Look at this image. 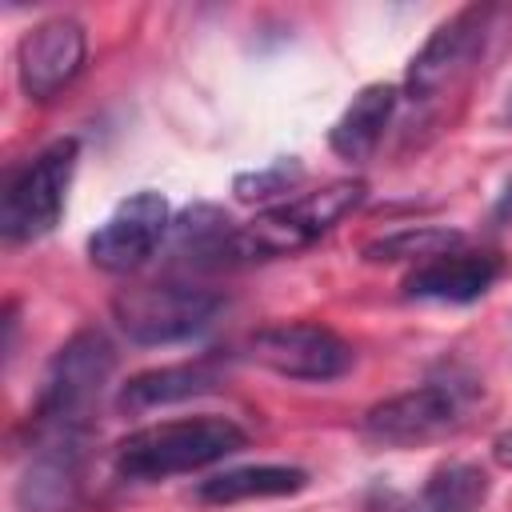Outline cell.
I'll list each match as a JSON object with an SVG mask.
<instances>
[{"label":"cell","instance_id":"cell-1","mask_svg":"<svg viewBox=\"0 0 512 512\" xmlns=\"http://www.w3.org/2000/svg\"><path fill=\"white\" fill-rule=\"evenodd\" d=\"M248 444L244 428L228 416H184L128 432L116 444V472L128 480H168L200 472Z\"/></svg>","mask_w":512,"mask_h":512},{"label":"cell","instance_id":"cell-2","mask_svg":"<svg viewBox=\"0 0 512 512\" xmlns=\"http://www.w3.org/2000/svg\"><path fill=\"white\" fill-rule=\"evenodd\" d=\"M112 368H116L112 340L100 328L76 332L44 372V388L36 404L40 440H80L100 392L112 380Z\"/></svg>","mask_w":512,"mask_h":512},{"label":"cell","instance_id":"cell-3","mask_svg":"<svg viewBox=\"0 0 512 512\" xmlns=\"http://www.w3.org/2000/svg\"><path fill=\"white\" fill-rule=\"evenodd\" d=\"M360 200H364V180H332L316 192L284 200L236 228L232 260H272L300 252L312 240H320L332 224H340Z\"/></svg>","mask_w":512,"mask_h":512},{"label":"cell","instance_id":"cell-4","mask_svg":"<svg viewBox=\"0 0 512 512\" xmlns=\"http://www.w3.org/2000/svg\"><path fill=\"white\" fill-rule=\"evenodd\" d=\"M76 160H80V144L72 136H64V140H52L48 148H40L8 180L4 204H0V236L8 244H24V240H36L56 228Z\"/></svg>","mask_w":512,"mask_h":512},{"label":"cell","instance_id":"cell-5","mask_svg":"<svg viewBox=\"0 0 512 512\" xmlns=\"http://www.w3.org/2000/svg\"><path fill=\"white\" fill-rule=\"evenodd\" d=\"M220 308V296L192 284H140L112 296V320L136 344H176L196 336Z\"/></svg>","mask_w":512,"mask_h":512},{"label":"cell","instance_id":"cell-6","mask_svg":"<svg viewBox=\"0 0 512 512\" xmlns=\"http://www.w3.org/2000/svg\"><path fill=\"white\" fill-rule=\"evenodd\" d=\"M248 356L276 376L312 380V384L336 380L352 368L348 340H340L332 328L312 324V320H284V324H268V328L252 332Z\"/></svg>","mask_w":512,"mask_h":512},{"label":"cell","instance_id":"cell-7","mask_svg":"<svg viewBox=\"0 0 512 512\" xmlns=\"http://www.w3.org/2000/svg\"><path fill=\"white\" fill-rule=\"evenodd\" d=\"M172 228L168 200L152 188L132 192L116 204V212L88 236V260L104 272H132L140 268Z\"/></svg>","mask_w":512,"mask_h":512},{"label":"cell","instance_id":"cell-8","mask_svg":"<svg viewBox=\"0 0 512 512\" xmlns=\"http://www.w3.org/2000/svg\"><path fill=\"white\" fill-rule=\"evenodd\" d=\"M460 392L452 384H420L408 392H396L364 412V436L388 448H412L424 440L444 436L460 420Z\"/></svg>","mask_w":512,"mask_h":512},{"label":"cell","instance_id":"cell-9","mask_svg":"<svg viewBox=\"0 0 512 512\" xmlns=\"http://www.w3.org/2000/svg\"><path fill=\"white\" fill-rule=\"evenodd\" d=\"M84 52H88V36L84 24L72 16H48L36 28L24 32L20 48H16V76L20 88L32 100H48L60 88H68L80 68H84Z\"/></svg>","mask_w":512,"mask_h":512},{"label":"cell","instance_id":"cell-10","mask_svg":"<svg viewBox=\"0 0 512 512\" xmlns=\"http://www.w3.org/2000/svg\"><path fill=\"white\" fill-rule=\"evenodd\" d=\"M484 24H488V8H460L456 16L436 24V32L420 44V52L408 64L404 96L408 100H432L448 84H456L484 44Z\"/></svg>","mask_w":512,"mask_h":512},{"label":"cell","instance_id":"cell-11","mask_svg":"<svg viewBox=\"0 0 512 512\" xmlns=\"http://www.w3.org/2000/svg\"><path fill=\"white\" fill-rule=\"evenodd\" d=\"M500 276V260L492 252H444L436 260L416 264L404 276L408 300H444V304H468L480 300L492 280Z\"/></svg>","mask_w":512,"mask_h":512},{"label":"cell","instance_id":"cell-12","mask_svg":"<svg viewBox=\"0 0 512 512\" xmlns=\"http://www.w3.org/2000/svg\"><path fill=\"white\" fill-rule=\"evenodd\" d=\"M80 492V440H40L16 500L28 512H68Z\"/></svg>","mask_w":512,"mask_h":512},{"label":"cell","instance_id":"cell-13","mask_svg":"<svg viewBox=\"0 0 512 512\" xmlns=\"http://www.w3.org/2000/svg\"><path fill=\"white\" fill-rule=\"evenodd\" d=\"M220 384V368L212 360H184V364H164V368H148L136 372L120 384V412H152V408H168L192 396H204Z\"/></svg>","mask_w":512,"mask_h":512},{"label":"cell","instance_id":"cell-14","mask_svg":"<svg viewBox=\"0 0 512 512\" xmlns=\"http://www.w3.org/2000/svg\"><path fill=\"white\" fill-rule=\"evenodd\" d=\"M396 100H400V88L396 84H384V80L364 84L352 96V104L340 112V120L332 124L328 148L340 160H364L380 144V136H384V128H388V120L396 112Z\"/></svg>","mask_w":512,"mask_h":512},{"label":"cell","instance_id":"cell-15","mask_svg":"<svg viewBox=\"0 0 512 512\" xmlns=\"http://www.w3.org/2000/svg\"><path fill=\"white\" fill-rule=\"evenodd\" d=\"M308 484V472L296 464H244L216 472L200 480L196 496L204 504H240V500H268V496H292Z\"/></svg>","mask_w":512,"mask_h":512},{"label":"cell","instance_id":"cell-16","mask_svg":"<svg viewBox=\"0 0 512 512\" xmlns=\"http://www.w3.org/2000/svg\"><path fill=\"white\" fill-rule=\"evenodd\" d=\"M236 228L220 208L212 204H192L172 220V236H176V252L188 260H232V240Z\"/></svg>","mask_w":512,"mask_h":512},{"label":"cell","instance_id":"cell-17","mask_svg":"<svg viewBox=\"0 0 512 512\" xmlns=\"http://www.w3.org/2000/svg\"><path fill=\"white\" fill-rule=\"evenodd\" d=\"M484 500H488V476L480 464L468 460L440 464L424 484L428 512H480Z\"/></svg>","mask_w":512,"mask_h":512},{"label":"cell","instance_id":"cell-18","mask_svg":"<svg viewBox=\"0 0 512 512\" xmlns=\"http://www.w3.org/2000/svg\"><path fill=\"white\" fill-rule=\"evenodd\" d=\"M460 244H464L460 232L420 224V228H400L392 236H380V240L364 244V260H372V264H380V260H420L424 264V260H436L444 252H456Z\"/></svg>","mask_w":512,"mask_h":512},{"label":"cell","instance_id":"cell-19","mask_svg":"<svg viewBox=\"0 0 512 512\" xmlns=\"http://www.w3.org/2000/svg\"><path fill=\"white\" fill-rule=\"evenodd\" d=\"M300 180H304V168H300L296 160H276V164H268V168L240 172V176L232 180V192H236L240 200H272V196L296 188Z\"/></svg>","mask_w":512,"mask_h":512},{"label":"cell","instance_id":"cell-20","mask_svg":"<svg viewBox=\"0 0 512 512\" xmlns=\"http://www.w3.org/2000/svg\"><path fill=\"white\" fill-rule=\"evenodd\" d=\"M492 216H496V220H512V176H508L504 192L496 196V208H492Z\"/></svg>","mask_w":512,"mask_h":512},{"label":"cell","instance_id":"cell-21","mask_svg":"<svg viewBox=\"0 0 512 512\" xmlns=\"http://www.w3.org/2000/svg\"><path fill=\"white\" fill-rule=\"evenodd\" d=\"M496 460H500L504 468H512V436H504V440H496Z\"/></svg>","mask_w":512,"mask_h":512},{"label":"cell","instance_id":"cell-22","mask_svg":"<svg viewBox=\"0 0 512 512\" xmlns=\"http://www.w3.org/2000/svg\"><path fill=\"white\" fill-rule=\"evenodd\" d=\"M504 120H512V92H508V104H504Z\"/></svg>","mask_w":512,"mask_h":512}]
</instances>
